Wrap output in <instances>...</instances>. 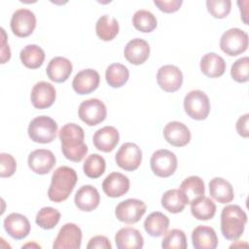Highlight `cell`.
<instances>
[{"label": "cell", "instance_id": "cell-10", "mask_svg": "<svg viewBox=\"0 0 249 249\" xmlns=\"http://www.w3.org/2000/svg\"><path fill=\"white\" fill-rule=\"evenodd\" d=\"M116 162L119 167L125 171H133L137 169L142 161L141 149L131 142L124 143L118 150L116 157Z\"/></svg>", "mask_w": 249, "mask_h": 249}, {"label": "cell", "instance_id": "cell-23", "mask_svg": "<svg viewBox=\"0 0 249 249\" xmlns=\"http://www.w3.org/2000/svg\"><path fill=\"white\" fill-rule=\"evenodd\" d=\"M71 61L63 56H55L52 58L47 66L46 73L50 80L55 83L65 82L72 73Z\"/></svg>", "mask_w": 249, "mask_h": 249}, {"label": "cell", "instance_id": "cell-29", "mask_svg": "<svg viewBox=\"0 0 249 249\" xmlns=\"http://www.w3.org/2000/svg\"><path fill=\"white\" fill-rule=\"evenodd\" d=\"M168 227V217L160 211L152 212L144 221V229L146 232L153 237L163 235L167 231Z\"/></svg>", "mask_w": 249, "mask_h": 249}, {"label": "cell", "instance_id": "cell-12", "mask_svg": "<svg viewBox=\"0 0 249 249\" xmlns=\"http://www.w3.org/2000/svg\"><path fill=\"white\" fill-rule=\"evenodd\" d=\"M82 243V231L73 223H67L61 227L55 237L53 249H79Z\"/></svg>", "mask_w": 249, "mask_h": 249}, {"label": "cell", "instance_id": "cell-35", "mask_svg": "<svg viewBox=\"0 0 249 249\" xmlns=\"http://www.w3.org/2000/svg\"><path fill=\"white\" fill-rule=\"evenodd\" d=\"M133 26L144 33L152 32L158 24L157 18L153 13L147 10H138L132 17Z\"/></svg>", "mask_w": 249, "mask_h": 249}, {"label": "cell", "instance_id": "cell-32", "mask_svg": "<svg viewBox=\"0 0 249 249\" xmlns=\"http://www.w3.org/2000/svg\"><path fill=\"white\" fill-rule=\"evenodd\" d=\"M192 215L200 221L212 219L216 213L215 203L207 196H201L191 203Z\"/></svg>", "mask_w": 249, "mask_h": 249}, {"label": "cell", "instance_id": "cell-40", "mask_svg": "<svg viewBox=\"0 0 249 249\" xmlns=\"http://www.w3.org/2000/svg\"><path fill=\"white\" fill-rule=\"evenodd\" d=\"M206 7L212 17L224 18L231 12V2L230 0H207Z\"/></svg>", "mask_w": 249, "mask_h": 249}, {"label": "cell", "instance_id": "cell-37", "mask_svg": "<svg viewBox=\"0 0 249 249\" xmlns=\"http://www.w3.org/2000/svg\"><path fill=\"white\" fill-rule=\"evenodd\" d=\"M59 219L60 212L53 207L47 206L41 208L38 211L35 222L40 228L44 230H52L57 225Z\"/></svg>", "mask_w": 249, "mask_h": 249}, {"label": "cell", "instance_id": "cell-25", "mask_svg": "<svg viewBox=\"0 0 249 249\" xmlns=\"http://www.w3.org/2000/svg\"><path fill=\"white\" fill-rule=\"evenodd\" d=\"M193 246L196 249H214L218 245V237L213 228L197 226L192 232Z\"/></svg>", "mask_w": 249, "mask_h": 249}, {"label": "cell", "instance_id": "cell-6", "mask_svg": "<svg viewBox=\"0 0 249 249\" xmlns=\"http://www.w3.org/2000/svg\"><path fill=\"white\" fill-rule=\"evenodd\" d=\"M220 48L228 55H238L248 48V34L240 28H230L222 34Z\"/></svg>", "mask_w": 249, "mask_h": 249}, {"label": "cell", "instance_id": "cell-19", "mask_svg": "<svg viewBox=\"0 0 249 249\" xmlns=\"http://www.w3.org/2000/svg\"><path fill=\"white\" fill-rule=\"evenodd\" d=\"M102 190L110 197H120L129 190V179L123 173L112 172L102 182Z\"/></svg>", "mask_w": 249, "mask_h": 249}, {"label": "cell", "instance_id": "cell-7", "mask_svg": "<svg viewBox=\"0 0 249 249\" xmlns=\"http://www.w3.org/2000/svg\"><path fill=\"white\" fill-rule=\"evenodd\" d=\"M150 164L155 175L161 178H167L175 172L178 161L173 152L166 149H160L153 153Z\"/></svg>", "mask_w": 249, "mask_h": 249}, {"label": "cell", "instance_id": "cell-36", "mask_svg": "<svg viewBox=\"0 0 249 249\" xmlns=\"http://www.w3.org/2000/svg\"><path fill=\"white\" fill-rule=\"evenodd\" d=\"M106 168V162L102 156L98 154H91L88 156L84 162V173L91 179L100 177Z\"/></svg>", "mask_w": 249, "mask_h": 249}, {"label": "cell", "instance_id": "cell-28", "mask_svg": "<svg viewBox=\"0 0 249 249\" xmlns=\"http://www.w3.org/2000/svg\"><path fill=\"white\" fill-rule=\"evenodd\" d=\"M210 196L220 203H229L234 197L231 184L224 178L215 177L209 182Z\"/></svg>", "mask_w": 249, "mask_h": 249}, {"label": "cell", "instance_id": "cell-42", "mask_svg": "<svg viewBox=\"0 0 249 249\" xmlns=\"http://www.w3.org/2000/svg\"><path fill=\"white\" fill-rule=\"evenodd\" d=\"M154 4L163 13H174L176 11H178L181 7V5L183 4L182 0H155Z\"/></svg>", "mask_w": 249, "mask_h": 249}, {"label": "cell", "instance_id": "cell-5", "mask_svg": "<svg viewBox=\"0 0 249 249\" xmlns=\"http://www.w3.org/2000/svg\"><path fill=\"white\" fill-rule=\"evenodd\" d=\"M184 109L194 120H205L210 112V101L205 92L199 89L191 90L184 98Z\"/></svg>", "mask_w": 249, "mask_h": 249}, {"label": "cell", "instance_id": "cell-46", "mask_svg": "<svg viewBox=\"0 0 249 249\" xmlns=\"http://www.w3.org/2000/svg\"><path fill=\"white\" fill-rule=\"evenodd\" d=\"M29 246H31V247H40L39 245H37V244H30V243H28V244H25L24 246H22V247H29Z\"/></svg>", "mask_w": 249, "mask_h": 249}, {"label": "cell", "instance_id": "cell-45", "mask_svg": "<svg viewBox=\"0 0 249 249\" xmlns=\"http://www.w3.org/2000/svg\"><path fill=\"white\" fill-rule=\"evenodd\" d=\"M2 31V47H1V63H5L11 58V51L9 45H7L6 32L4 28H1Z\"/></svg>", "mask_w": 249, "mask_h": 249}, {"label": "cell", "instance_id": "cell-34", "mask_svg": "<svg viewBox=\"0 0 249 249\" xmlns=\"http://www.w3.org/2000/svg\"><path fill=\"white\" fill-rule=\"evenodd\" d=\"M162 207L170 213H179L185 209L187 205L184 196L179 189H171L166 191L161 196Z\"/></svg>", "mask_w": 249, "mask_h": 249}, {"label": "cell", "instance_id": "cell-9", "mask_svg": "<svg viewBox=\"0 0 249 249\" xmlns=\"http://www.w3.org/2000/svg\"><path fill=\"white\" fill-rule=\"evenodd\" d=\"M146 212V204L137 198H128L121 201L115 210L117 219L125 224L137 223Z\"/></svg>", "mask_w": 249, "mask_h": 249}, {"label": "cell", "instance_id": "cell-39", "mask_svg": "<svg viewBox=\"0 0 249 249\" xmlns=\"http://www.w3.org/2000/svg\"><path fill=\"white\" fill-rule=\"evenodd\" d=\"M249 69V58L248 56L240 57L233 62L231 68V76L237 83L248 82V70Z\"/></svg>", "mask_w": 249, "mask_h": 249}, {"label": "cell", "instance_id": "cell-15", "mask_svg": "<svg viewBox=\"0 0 249 249\" xmlns=\"http://www.w3.org/2000/svg\"><path fill=\"white\" fill-rule=\"evenodd\" d=\"M32 105L37 109H46L51 107L55 100V89L48 82L36 83L30 94Z\"/></svg>", "mask_w": 249, "mask_h": 249}, {"label": "cell", "instance_id": "cell-18", "mask_svg": "<svg viewBox=\"0 0 249 249\" xmlns=\"http://www.w3.org/2000/svg\"><path fill=\"white\" fill-rule=\"evenodd\" d=\"M4 229L6 232L14 239H23L30 232V223L28 219L19 213L13 212L4 220Z\"/></svg>", "mask_w": 249, "mask_h": 249}, {"label": "cell", "instance_id": "cell-3", "mask_svg": "<svg viewBox=\"0 0 249 249\" xmlns=\"http://www.w3.org/2000/svg\"><path fill=\"white\" fill-rule=\"evenodd\" d=\"M247 223V215L243 209L236 204H229L221 212V231L228 240L238 239Z\"/></svg>", "mask_w": 249, "mask_h": 249}, {"label": "cell", "instance_id": "cell-20", "mask_svg": "<svg viewBox=\"0 0 249 249\" xmlns=\"http://www.w3.org/2000/svg\"><path fill=\"white\" fill-rule=\"evenodd\" d=\"M120 135L116 127L106 125L95 131L92 137V142L95 148L101 152H112L119 143Z\"/></svg>", "mask_w": 249, "mask_h": 249}, {"label": "cell", "instance_id": "cell-11", "mask_svg": "<svg viewBox=\"0 0 249 249\" xmlns=\"http://www.w3.org/2000/svg\"><path fill=\"white\" fill-rule=\"evenodd\" d=\"M10 25L16 36L24 38L31 35L34 31L36 27V17L28 9H18L13 14Z\"/></svg>", "mask_w": 249, "mask_h": 249}, {"label": "cell", "instance_id": "cell-33", "mask_svg": "<svg viewBox=\"0 0 249 249\" xmlns=\"http://www.w3.org/2000/svg\"><path fill=\"white\" fill-rule=\"evenodd\" d=\"M105 78L108 85L112 88H121L127 82L129 71L122 63H113L107 67Z\"/></svg>", "mask_w": 249, "mask_h": 249}, {"label": "cell", "instance_id": "cell-26", "mask_svg": "<svg viewBox=\"0 0 249 249\" xmlns=\"http://www.w3.org/2000/svg\"><path fill=\"white\" fill-rule=\"evenodd\" d=\"M199 66L206 77L218 78L225 73L226 61L221 55L215 53H208L201 57Z\"/></svg>", "mask_w": 249, "mask_h": 249}, {"label": "cell", "instance_id": "cell-22", "mask_svg": "<svg viewBox=\"0 0 249 249\" xmlns=\"http://www.w3.org/2000/svg\"><path fill=\"white\" fill-rule=\"evenodd\" d=\"M74 202L80 210L90 212L99 205L100 196L96 188L91 185H85L77 191Z\"/></svg>", "mask_w": 249, "mask_h": 249}, {"label": "cell", "instance_id": "cell-17", "mask_svg": "<svg viewBox=\"0 0 249 249\" xmlns=\"http://www.w3.org/2000/svg\"><path fill=\"white\" fill-rule=\"evenodd\" d=\"M164 139L175 147H184L191 140V131L189 127L181 122H169L163 127Z\"/></svg>", "mask_w": 249, "mask_h": 249}, {"label": "cell", "instance_id": "cell-27", "mask_svg": "<svg viewBox=\"0 0 249 249\" xmlns=\"http://www.w3.org/2000/svg\"><path fill=\"white\" fill-rule=\"evenodd\" d=\"M179 191L184 196L186 203L191 204L193 201L204 196V182L198 176H189L183 180Z\"/></svg>", "mask_w": 249, "mask_h": 249}, {"label": "cell", "instance_id": "cell-21", "mask_svg": "<svg viewBox=\"0 0 249 249\" xmlns=\"http://www.w3.org/2000/svg\"><path fill=\"white\" fill-rule=\"evenodd\" d=\"M124 54L125 59L134 65L144 63L150 54V46L147 41L135 38L130 40L124 47Z\"/></svg>", "mask_w": 249, "mask_h": 249}, {"label": "cell", "instance_id": "cell-30", "mask_svg": "<svg viewBox=\"0 0 249 249\" xmlns=\"http://www.w3.org/2000/svg\"><path fill=\"white\" fill-rule=\"evenodd\" d=\"M19 58L25 67L37 69L45 60V52L38 45H27L20 51Z\"/></svg>", "mask_w": 249, "mask_h": 249}, {"label": "cell", "instance_id": "cell-13", "mask_svg": "<svg viewBox=\"0 0 249 249\" xmlns=\"http://www.w3.org/2000/svg\"><path fill=\"white\" fill-rule=\"evenodd\" d=\"M157 82L160 88L164 91H177L183 84L182 71L175 65H163L158 70Z\"/></svg>", "mask_w": 249, "mask_h": 249}, {"label": "cell", "instance_id": "cell-43", "mask_svg": "<svg viewBox=\"0 0 249 249\" xmlns=\"http://www.w3.org/2000/svg\"><path fill=\"white\" fill-rule=\"evenodd\" d=\"M88 249H111L112 245L110 243V240L104 236V235H96L89 239L88 245Z\"/></svg>", "mask_w": 249, "mask_h": 249}, {"label": "cell", "instance_id": "cell-2", "mask_svg": "<svg viewBox=\"0 0 249 249\" xmlns=\"http://www.w3.org/2000/svg\"><path fill=\"white\" fill-rule=\"evenodd\" d=\"M78 176L76 171L69 166L62 165L57 167L52 176L48 196L53 202H61L68 198L72 193Z\"/></svg>", "mask_w": 249, "mask_h": 249}, {"label": "cell", "instance_id": "cell-31", "mask_svg": "<svg viewBox=\"0 0 249 249\" xmlns=\"http://www.w3.org/2000/svg\"><path fill=\"white\" fill-rule=\"evenodd\" d=\"M118 20L109 15L101 16L95 23V31L98 38L103 41L113 40L119 33Z\"/></svg>", "mask_w": 249, "mask_h": 249}, {"label": "cell", "instance_id": "cell-1", "mask_svg": "<svg viewBox=\"0 0 249 249\" xmlns=\"http://www.w3.org/2000/svg\"><path fill=\"white\" fill-rule=\"evenodd\" d=\"M59 139L62 154L71 161H81L89 151L88 146L84 142V129L74 123L66 124L60 128Z\"/></svg>", "mask_w": 249, "mask_h": 249}, {"label": "cell", "instance_id": "cell-8", "mask_svg": "<svg viewBox=\"0 0 249 249\" xmlns=\"http://www.w3.org/2000/svg\"><path fill=\"white\" fill-rule=\"evenodd\" d=\"M78 114L80 119L86 124L93 126L106 119L107 109L101 100L97 98H89L80 104Z\"/></svg>", "mask_w": 249, "mask_h": 249}, {"label": "cell", "instance_id": "cell-4", "mask_svg": "<svg viewBox=\"0 0 249 249\" xmlns=\"http://www.w3.org/2000/svg\"><path fill=\"white\" fill-rule=\"evenodd\" d=\"M27 132L30 139L36 143H51L56 136L57 124L51 117L39 116L29 123Z\"/></svg>", "mask_w": 249, "mask_h": 249}, {"label": "cell", "instance_id": "cell-14", "mask_svg": "<svg viewBox=\"0 0 249 249\" xmlns=\"http://www.w3.org/2000/svg\"><path fill=\"white\" fill-rule=\"evenodd\" d=\"M27 163L33 172L44 175L49 173L54 166L55 157L50 150L37 149L29 154Z\"/></svg>", "mask_w": 249, "mask_h": 249}, {"label": "cell", "instance_id": "cell-24", "mask_svg": "<svg viewBox=\"0 0 249 249\" xmlns=\"http://www.w3.org/2000/svg\"><path fill=\"white\" fill-rule=\"evenodd\" d=\"M115 242L119 249H140L143 247L144 238L138 230L125 227L118 231Z\"/></svg>", "mask_w": 249, "mask_h": 249}, {"label": "cell", "instance_id": "cell-41", "mask_svg": "<svg viewBox=\"0 0 249 249\" xmlns=\"http://www.w3.org/2000/svg\"><path fill=\"white\" fill-rule=\"evenodd\" d=\"M17 169L15 158L7 153L0 154V176L2 178L12 176Z\"/></svg>", "mask_w": 249, "mask_h": 249}, {"label": "cell", "instance_id": "cell-44", "mask_svg": "<svg viewBox=\"0 0 249 249\" xmlns=\"http://www.w3.org/2000/svg\"><path fill=\"white\" fill-rule=\"evenodd\" d=\"M249 124V114L246 113L238 118L236 124H235L237 133L244 138H247L249 136V128H248L249 124Z\"/></svg>", "mask_w": 249, "mask_h": 249}, {"label": "cell", "instance_id": "cell-16", "mask_svg": "<svg viewBox=\"0 0 249 249\" xmlns=\"http://www.w3.org/2000/svg\"><path fill=\"white\" fill-rule=\"evenodd\" d=\"M100 82V76L96 70L84 69L78 72L72 82L73 89L78 94H89L95 90Z\"/></svg>", "mask_w": 249, "mask_h": 249}, {"label": "cell", "instance_id": "cell-38", "mask_svg": "<svg viewBox=\"0 0 249 249\" xmlns=\"http://www.w3.org/2000/svg\"><path fill=\"white\" fill-rule=\"evenodd\" d=\"M164 237L161 241V247L164 249H185L187 248V237L185 232L179 229H173L164 233Z\"/></svg>", "mask_w": 249, "mask_h": 249}]
</instances>
